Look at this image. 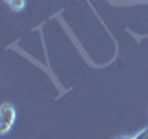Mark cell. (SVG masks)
Here are the masks:
<instances>
[{"label": "cell", "instance_id": "cell-1", "mask_svg": "<svg viewBox=\"0 0 148 139\" xmlns=\"http://www.w3.org/2000/svg\"><path fill=\"white\" fill-rule=\"evenodd\" d=\"M15 120H17V109H15V106L2 104V108H0V133L6 136V133L9 132V128L15 124Z\"/></svg>", "mask_w": 148, "mask_h": 139}, {"label": "cell", "instance_id": "cell-3", "mask_svg": "<svg viewBox=\"0 0 148 139\" xmlns=\"http://www.w3.org/2000/svg\"><path fill=\"white\" fill-rule=\"evenodd\" d=\"M137 139H148V130H145V132H143V136H135Z\"/></svg>", "mask_w": 148, "mask_h": 139}, {"label": "cell", "instance_id": "cell-2", "mask_svg": "<svg viewBox=\"0 0 148 139\" xmlns=\"http://www.w3.org/2000/svg\"><path fill=\"white\" fill-rule=\"evenodd\" d=\"M9 8H11L13 11H22V9L26 8V0H13V2L9 4Z\"/></svg>", "mask_w": 148, "mask_h": 139}, {"label": "cell", "instance_id": "cell-5", "mask_svg": "<svg viewBox=\"0 0 148 139\" xmlns=\"http://www.w3.org/2000/svg\"><path fill=\"white\" fill-rule=\"evenodd\" d=\"M4 2H6V4H11V2H13V0H4Z\"/></svg>", "mask_w": 148, "mask_h": 139}, {"label": "cell", "instance_id": "cell-4", "mask_svg": "<svg viewBox=\"0 0 148 139\" xmlns=\"http://www.w3.org/2000/svg\"><path fill=\"white\" fill-rule=\"evenodd\" d=\"M117 139H137V137H135V136H133V137H132V136H120V137H117Z\"/></svg>", "mask_w": 148, "mask_h": 139}]
</instances>
